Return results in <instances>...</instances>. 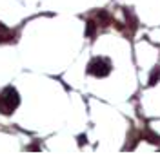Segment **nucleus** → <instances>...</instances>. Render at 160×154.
Here are the masks:
<instances>
[{
    "instance_id": "1",
    "label": "nucleus",
    "mask_w": 160,
    "mask_h": 154,
    "mask_svg": "<svg viewBox=\"0 0 160 154\" xmlns=\"http://www.w3.org/2000/svg\"><path fill=\"white\" fill-rule=\"evenodd\" d=\"M20 105V94L15 87H6L0 92V113L11 114Z\"/></svg>"
},
{
    "instance_id": "2",
    "label": "nucleus",
    "mask_w": 160,
    "mask_h": 154,
    "mask_svg": "<svg viewBox=\"0 0 160 154\" xmlns=\"http://www.w3.org/2000/svg\"><path fill=\"white\" fill-rule=\"evenodd\" d=\"M111 71V62L108 58H104V56H97V58H93L89 62V65H88V72L93 74V76H97V78H102V76H108Z\"/></svg>"
},
{
    "instance_id": "3",
    "label": "nucleus",
    "mask_w": 160,
    "mask_h": 154,
    "mask_svg": "<svg viewBox=\"0 0 160 154\" xmlns=\"http://www.w3.org/2000/svg\"><path fill=\"white\" fill-rule=\"evenodd\" d=\"M11 38V31L4 26V24H0V42H6Z\"/></svg>"
},
{
    "instance_id": "4",
    "label": "nucleus",
    "mask_w": 160,
    "mask_h": 154,
    "mask_svg": "<svg viewBox=\"0 0 160 154\" xmlns=\"http://www.w3.org/2000/svg\"><path fill=\"white\" fill-rule=\"evenodd\" d=\"M88 35L95 36V22H88Z\"/></svg>"
},
{
    "instance_id": "5",
    "label": "nucleus",
    "mask_w": 160,
    "mask_h": 154,
    "mask_svg": "<svg viewBox=\"0 0 160 154\" xmlns=\"http://www.w3.org/2000/svg\"><path fill=\"white\" fill-rule=\"evenodd\" d=\"M157 78H158V69H157V71H153V74H151V83L157 82Z\"/></svg>"
}]
</instances>
